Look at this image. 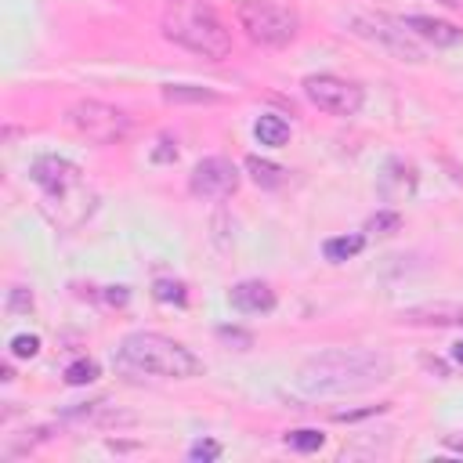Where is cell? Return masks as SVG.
<instances>
[{"mask_svg":"<svg viewBox=\"0 0 463 463\" xmlns=\"http://www.w3.org/2000/svg\"><path fill=\"white\" fill-rule=\"evenodd\" d=\"M391 358L369 347H326L311 354L297 369V387L307 398H333V394H358L376 383L391 380Z\"/></svg>","mask_w":463,"mask_h":463,"instance_id":"6da1fadb","label":"cell"},{"mask_svg":"<svg viewBox=\"0 0 463 463\" xmlns=\"http://www.w3.org/2000/svg\"><path fill=\"white\" fill-rule=\"evenodd\" d=\"M159 29L170 43H177L199 58L221 61L232 54V33H228L224 18L217 14V7L206 0H166Z\"/></svg>","mask_w":463,"mask_h":463,"instance_id":"7a4b0ae2","label":"cell"},{"mask_svg":"<svg viewBox=\"0 0 463 463\" xmlns=\"http://www.w3.org/2000/svg\"><path fill=\"white\" fill-rule=\"evenodd\" d=\"M116 369L119 373H134V376H163V380H192L203 376V358L192 354L184 344L163 336V333H130L119 344L116 354Z\"/></svg>","mask_w":463,"mask_h":463,"instance_id":"3957f363","label":"cell"},{"mask_svg":"<svg viewBox=\"0 0 463 463\" xmlns=\"http://www.w3.org/2000/svg\"><path fill=\"white\" fill-rule=\"evenodd\" d=\"M235 22L260 47H286L300 33L297 11H289L279 0H239L235 4Z\"/></svg>","mask_w":463,"mask_h":463,"instance_id":"277c9868","label":"cell"},{"mask_svg":"<svg viewBox=\"0 0 463 463\" xmlns=\"http://www.w3.org/2000/svg\"><path fill=\"white\" fill-rule=\"evenodd\" d=\"M69 127L94 141V145H116L130 134V116L109 101H98V98H83L69 109Z\"/></svg>","mask_w":463,"mask_h":463,"instance_id":"5b68a950","label":"cell"},{"mask_svg":"<svg viewBox=\"0 0 463 463\" xmlns=\"http://www.w3.org/2000/svg\"><path fill=\"white\" fill-rule=\"evenodd\" d=\"M304 98L329 116H358L365 105V90L351 80H340L333 72H311L304 76Z\"/></svg>","mask_w":463,"mask_h":463,"instance_id":"8992f818","label":"cell"},{"mask_svg":"<svg viewBox=\"0 0 463 463\" xmlns=\"http://www.w3.org/2000/svg\"><path fill=\"white\" fill-rule=\"evenodd\" d=\"M351 29L380 47H387L391 54H398L402 61H412L420 65L423 61V51L412 43V33L402 25V18H387V14H365V18H351Z\"/></svg>","mask_w":463,"mask_h":463,"instance_id":"52a82bcc","label":"cell"},{"mask_svg":"<svg viewBox=\"0 0 463 463\" xmlns=\"http://www.w3.org/2000/svg\"><path fill=\"white\" fill-rule=\"evenodd\" d=\"M40 210H43V217L54 228L72 232V228H80L94 213V192L87 188V181H80V184H72L65 192H43Z\"/></svg>","mask_w":463,"mask_h":463,"instance_id":"ba28073f","label":"cell"},{"mask_svg":"<svg viewBox=\"0 0 463 463\" xmlns=\"http://www.w3.org/2000/svg\"><path fill=\"white\" fill-rule=\"evenodd\" d=\"M239 166L224 156H206L192 166V177H188V188L195 199H228L239 192Z\"/></svg>","mask_w":463,"mask_h":463,"instance_id":"9c48e42d","label":"cell"},{"mask_svg":"<svg viewBox=\"0 0 463 463\" xmlns=\"http://www.w3.org/2000/svg\"><path fill=\"white\" fill-rule=\"evenodd\" d=\"M61 420H65V423H76V427L116 430V427H134V423H137V412L119 409V405L105 402V398H94V402H76V405L61 409Z\"/></svg>","mask_w":463,"mask_h":463,"instance_id":"30bf717a","label":"cell"},{"mask_svg":"<svg viewBox=\"0 0 463 463\" xmlns=\"http://www.w3.org/2000/svg\"><path fill=\"white\" fill-rule=\"evenodd\" d=\"M29 174H33V181H36L43 192H65V188H72V184L83 181L80 166L69 163V159H61V156H40Z\"/></svg>","mask_w":463,"mask_h":463,"instance_id":"8fae6325","label":"cell"},{"mask_svg":"<svg viewBox=\"0 0 463 463\" xmlns=\"http://www.w3.org/2000/svg\"><path fill=\"white\" fill-rule=\"evenodd\" d=\"M228 300H232V307H239V311H246V315H268V311H275V289L268 286V282H260V279H246V282H235L232 289H228Z\"/></svg>","mask_w":463,"mask_h":463,"instance_id":"7c38bea8","label":"cell"},{"mask_svg":"<svg viewBox=\"0 0 463 463\" xmlns=\"http://www.w3.org/2000/svg\"><path fill=\"white\" fill-rule=\"evenodd\" d=\"M402 25H405L412 36L430 40L434 47H456V43H463V29H459V25L441 22V18H430V14H409V18H402Z\"/></svg>","mask_w":463,"mask_h":463,"instance_id":"4fadbf2b","label":"cell"},{"mask_svg":"<svg viewBox=\"0 0 463 463\" xmlns=\"http://www.w3.org/2000/svg\"><path fill=\"white\" fill-rule=\"evenodd\" d=\"M380 195L387 203H402V199H412L416 192V170L405 163V159H387L383 174H380Z\"/></svg>","mask_w":463,"mask_h":463,"instance_id":"5bb4252c","label":"cell"},{"mask_svg":"<svg viewBox=\"0 0 463 463\" xmlns=\"http://www.w3.org/2000/svg\"><path fill=\"white\" fill-rule=\"evenodd\" d=\"M398 322L409 326H459L463 329V307L459 304H416L398 315Z\"/></svg>","mask_w":463,"mask_h":463,"instance_id":"9a60e30c","label":"cell"},{"mask_svg":"<svg viewBox=\"0 0 463 463\" xmlns=\"http://www.w3.org/2000/svg\"><path fill=\"white\" fill-rule=\"evenodd\" d=\"M163 101L166 105H213V101H221V94L210 87H195V83H166Z\"/></svg>","mask_w":463,"mask_h":463,"instance_id":"2e32d148","label":"cell"},{"mask_svg":"<svg viewBox=\"0 0 463 463\" xmlns=\"http://www.w3.org/2000/svg\"><path fill=\"white\" fill-rule=\"evenodd\" d=\"M253 137H257L260 145H268V148H282V145L289 141V123H286L282 116H260V119L253 123Z\"/></svg>","mask_w":463,"mask_h":463,"instance_id":"e0dca14e","label":"cell"},{"mask_svg":"<svg viewBox=\"0 0 463 463\" xmlns=\"http://www.w3.org/2000/svg\"><path fill=\"white\" fill-rule=\"evenodd\" d=\"M242 166L250 170V177H253V184H257V188H279V184L286 181V170H282L279 163H271V159L246 156V163H242Z\"/></svg>","mask_w":463,"mask_h":463,"instance_id":"ac0fdd59","label":"cell"},{"mask_svg":"<svg viewBox=\"0 0 463 463\" xmlns=\"http://www.w3.org/2000/svg\"><path fill=\"white\" fill-rule=\"evenodd\" d=\"M362 246H365V235H336V239H326L322 242V253H326V260L340 264V260L362 253Z\"/></svg>","mask_w":463,"mask_h":463,"instance_id":"d6986e66","label":"cell"},{"mask_svg":"<svg viewBox=\"0 0 463 463\" xmlns=\"http://www.w3.org/2000/svg\"><path fill=\"white\" fill-rule=\"evenodd\" d=\"M286 445H289L293 452H318V449L326 445V434L315 430V427H300V430H289V434H286Z\"/></svg>","mask_w":463,"mask_h":463,"instance_id":"ffe728a7","label":"cell"},{"mask_svg":"<svg viewBox=\"0 0 463 463\" xmlns=\"http://www.w3.org/2000/svg\"><path fill=\"white\" fill-rule=\"evenodd\" d=\"M398 228H402V213H394V210H380L365 221V232H373V235H394Z\"/></svg>","mask_w":463,"mask_h":463,"instance_id":"44dd1931","label":"cell"},{"mask_svg":"<svg viewBox=\"0 0 463 463\" xmlns=\"http://www.w3.org/2000/svg\"><path fill=\"white\" fill-rule=\"evenodd\" d=\"M152 293H156V300H163V304H177V307L188 300L184 282H177V279H159V282L152 286Z\"/></svg>","mask_w":463,"mask_h":463,"instance_id":"7402d4cb","label":"cell"},{"mask_svg":"<svg viewBox=\"0 0 463 463\" xmlns=\"http://www.w3.org/2000/svg\"><path fill=\"white\" fill-rule=\"evenodd\" d=\"M90 380H98V362H90V358H76L72 365H65V383L80 387V383H90Z\"/></svg>","mask_w":463,"mask_h":463,"instance_id":"603a6c76","label":"cell"},{"mask_svg":"<svg viewBox=\"0 0 463 463\" xmlns=\"http://www.w3.org/2000/svg\"><path fill=\"white\" fill-rule=\"evenodd\" d=\"M221 441H213V438H199V441H192V449H188V459L192 463H213V459H221Z\"/></svg>","mask_w":463,"mask_h":463,"instance_id":"cb8c5ba5","label":"cell"},{"mask_svg":"<svg viewBox=\"0 0 463 463\" xmlns=\"http://www.w3.org/2000/svg\"><path fill=\"white\" fill-rule=\"evenodd\" d=\"M217 336H221L224 344H232L235 351H250V347H253V333L235 329V326H221V329H217Z\"/></svg>","mask_w":463,"mask_h":463,"instance_id":"d4e9b609","label":"cell"},{"mask_svg":"<svg viewBox=\"0 0 463 463\" xmlns=\"http://www.w3.org/2000/svg\"><path fill=\"white\" fill-rule=\"evenodd\" d=\"M36 351H40V336L36 333H18L11 340V354L14 358H36Z\"/></svg>","mask_w":463,"mask_h":463,"instance_id":"484cf974","label":"cell"},{"mask_svg":"<svg viewBox=\"0 0 463 463\" xmlns=\"http://www.w3.org/2000/svg\"><path fill=\"white\" fill-rule=\"evenodd\" d=\"M22 434H25V438H14L7 452H29L36 441H47V438H51V427H33V430H22Z\"/></svg>","mask_w":463,"mask_h":463,"instance_id":"4316f807","label":"cell"},{"mask_svg":"<svg viewBox=\"0 0 463 463\" xmlns=\"http://www.w3.org/2000/svg\"><path fill=\"white\" fill-rule=\"evenodd\" d=\"M7 311H33V293L25 286H11L7 289Z\"/></svg>","mask_w":463,"mask_h":463,"instance_id":"83f0119b","label":"cell"},{"mask_svg":"<svg viewBox=\"0 0 463 463\" xmlns=\"http://www.w3.org/2000/svg\"><path fill=\"white\" fill-rule=\"evenodd\" d=\"M174 159H177V141L159 137L156 148H152V163H174Z\"/></svg>","mask_w":463,"mask_h":463,"instance_id":"f1b7e54d","label":"cell"},{"mask_svg":"<svg viewBox=\"0 0 463 463\" xmlns=\"http://www.w3.org/2000/svg\"><path fill=\"white\" fill-rule=\"evenodd\" d=\"M387 405H369V409H354V412H333V420H365V416H376V412H383Z\"/></svg>","mask_w":463,"mask_h":463,"instance_id":"f546056e","label":"cell"},{"mask_svg":"<svg viewBox=\"0 0 463 463\" xmlns=\"http://www.w3.org/2000/svg\"><path fill=\"white\" fill-rule=\"evenodd\" d=\"M127 297H130V293H127L123 286H112V289H109V300H112V304H127Z\"/></svg>","mask_w":463,"mask_h":463,"instance_id":"4dcf8cb0","label":"cell"},{"mask_svg":"<svg viewBox=\"0 0 463 463\" xmlns=\"http://www.w3.org/2000/svg\"><path fill=\"white\" fill-rule=\"evenodd\" d=\"M452 358H456V362L463 365V344H456V347H452Z\"/></svg>","mask_w":463,"mask_h":463,"instance_id":"1f68e13d","label":"cell"},{"mask_svg":"<svg viewBox=\"0 0 463 463\" xmlns=\"http://www.w3.org/2000/svg\"><path fill=\"white\" fill-rule=\"evenodd\" d=\"M456 449H463V441H459V445H456Z\"/></svg>","mask_w":463,"mask_h":463,"instance_id":"d6a6232c","label":"cell"}]
</instances>
